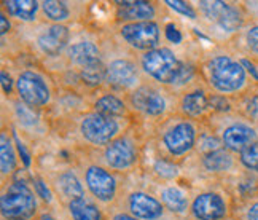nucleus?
Instances as JSON below:
<instances>
[{
  "instance_id": "obj_36",
  "label": "nucleus",
  "mask_w": 258,
  "mask_h": 220,
  "mask_svg": "<svg viewBox=\"0 0 258 220\" xmlns=\"http://www.w3.org/2000/svg\"><path fill=\"white\" fill-rule=\"evenodd\" d=\"M166 5L169 7L171 10H174L175 13L178 15H182V16H186V18H190V19H198L200 16H198V10L190 5V4H186V2H182V0H167Z\"/></svg>"
},
{
  "instance_id": "obj_2",
  "label": "nucleus",
  "mask_w": 258,
  "mask_h": 220,
  "mask_svg": "<svg viewBox=\"0 0 258 220\" xmlns=\"http://www.w3.org/2000/svg\"><path fill=\"white\" fill-rule=\"evenodd\" d=\"M200 134V125L178 114L163 120L156 129V144L161 158L174 163L183 159L196 150Z\"/></svg>"
},
{
  "instance_id": "obj_22",
  "label": "nucleus",
  "mask_w": 258,
  "mask_h": 220,
  "mask_svg": "<svg viewBox=\"0 0 258 220\" xmlns=\"http://www.w3.org/2000/svg\"><path fill=\"white\" fill-rule=\"evenodd\" d=\"M158 196H160V201L163 203L167 212H171L174 215L190 214L191 199L183 188L177 185H164L160 188Z\"/></svg>"
},
{
  "instance_id": "obj_33",
  "label": "nucleus",
  "mask_w": 258,
  "mask_h": 220,
  "mask_svg": "<svg viewBox=\"0 0 258 220\" xmlns=\"http://www.w3.org/2000/svg\"><path fill=\"white\" fill-rule=\"evenodd\" d=\"M13 105H15V117H16L19 125L24 126V128H31V126L38 125V118L34 114V108L27 107L21 101H15Z\"/></svg>"
},
{
  "instance_id": "obj_21",
  "label": "nucleus",
  "mask_w": 258,
  "mask_h": 220,
  "mask_svg": "<svg viewBox=\"0 0 258 220\" xmlns=\"http://www.w3.org/2000/svg\"><path fill=\"white\" fill-rule=\"evenodd\" d=\"M200 164L204 173L211 176H225L234 171V168L239 164V159L226 148H218L215 152L200 155Z\"/></svg>"
},
{
  "instance_id": "obj_12",
  "label": "nucleus",
  "mask_w": 258,
  "mask_h": 220,
  "mask_svg": "<svg viewBox=\"0 0 258 220\" xmlns=\"http://www.w3.org/2000/svg\"><path fill=\"white\" fill-rule=\"evenodd\" d=\"M144 82V74L139 61L133 58H115L107 63V80L105 86L110 88L115 94H127Z\"/></svg>"
},
{
  "instance_id": "obj_8",
  "label": "nucleus",
  "mask_w": 258,
  "mask_h": 220,
  "mask_svg": "<svg viewBox=\"0 0 258 220\" xmlns=\"http://www.w3.org/2000/svg\"><path fill=\"white\" fill-rule=\"evenodd\" d=\"M142 142L137 134L126 131L113 142L102 148L101 164L113 173H127L134 169L141 159Z\"/></svg>"
},
{
  "instance_id": "obj_1",
  "label": "nucleus",
  "mask_w": 258,
  "mask_h": 220,
  "mask_svg": "<svg viewBox=\"0 0 258 220\" xmlns=\"http://www.w3.org/2000/svg\"><path fill=\"white\" fill-rule=\"evenodd\" d=\"M201 75L215 94L225 97L244 96L252 88L250 77L241 59L226 53H218L207 59L203 64Z\"/></svg>"
},
{
  "instance_id": "obj_11",
  "label": "nucleus",
  "mask_w": 258,
  "mask_h": 220,
  "mask_svg": "<svg viewBox=\"0 0 258 220\" xmlns=\"http://www.w3.org/2000/svg\"><path fill=\"white\" fill-rule=\"evenodd\" d=\"M196 10L211 26H215L226 35L239 34L245 27V13L237 4L220 2V0L200 2Z\"/></svg>"
},
{
  "instance_id": "obj_28",
  "label": "nucleus",
  "mask_w": 258,
  "mask_h": 220,
  "mask_svg": "<svg viewBox=\"0 0 258 220\" xmlns=\"http://www.w3.org/2000/svg\"><path fill=\"white\" fill-rule=\"evenodd\" d=\"M78 78H80V82L88 88L102 86L105 85V80H107V64L102 61V63L83 67L78 71Z\"/></svg>"
},
{
  "instance_id": "obj_17",
  "label": "nucleus",
  "mask_w": 258,
  "mask_h": 220,
  "mask_svg": "<svg viewBox=\"0 0 258 220\" xmlns=\"http://www.w3.org/2000/svg\"><path fill=\"white\" fill-rule=\"evenodd\" d=\"M69 45H71V29L66 24H48L35 38L37 49L46 58L66 54Z\"/></svg>"
},
{
  "instance_id": "obj_18",
  "label": "nucleus",
  "mask_w": 258,
  "mask_h": 220,
  "mask_svg": "<svg viewBox=\"0 0 258 220\" xmlns=\"http://www.w3.org/2000/svg\"><path fill=\"white\" fill-rule=\"evenodd\" d=\"M115 18L118 23H144L156 21L158 7L153 2L145 0H126V2H115Z\"/></svg>"
},
{
  "instance_id": "obj_19",
  "label": "nucleus",
  "mask_w": 258,
  "mask_h": 220,
  "mask_svg": "<svg viewBox=\"0 0 258 220\" xmlns=\"http://www.w3.org/2000/svg\"><path fill=\"white\" fill-rule=\"evenodd\" d=\"M64 56L67 59V63L72 67H75L77 71L104 61V53L101 45L96 43L94 40H88V38L71 43Z\"/></svg>"
},
{
  "instance_id": "obj_32",
  "label": "nucleus",
  "mask_w": 258,
  "mask_h": 220,
  "mask_svg": "<svg viewBox=\"0 0 258 220\" xmlns=\"http://www.w3.org/2000/svg\"><path fill=\"white\" fill-rule=\"evenodd\" d=\"M237 159H239V166H242L244 169L253 174H258V142L244 148L237 155Z\"/></svg>"
},
{
  "instance_id": "obj_13",
  "label": "nucleus",
  "mask_w": 258,
  "mask_h": 220,
  "mask_svg": "<svg viewBox=\"0 0 258 220\" xmlns=\"http://www.w3.org/2000/svg\"><path fill=\"white\" fill-rule=\"evenodd\" d=\"M118 35L133 51L142 54L161 46L163 27L158 21L126 23L118 27Z\"/></svg>"
},
{
  "instance_id": "obj_4",
  "label": "nucleus",
  "mask_w": 258,
  "mask_h": 220,
  "mask_svg": "<svg viewBox=\"0 0 258 220\" xmlns=\"http://www.w3.org/2000/svg\"><path fill=\"white\" fill-rule=\"evenodd\" d=\"M38 195L24 181H13L4 185L0 196L2 220H34L38 215Z\"/></svg>"
},
{
  "instance_id": "obj_34",
  "label": "nucleus",
  "mask_w": 258,
  "mask_h": 220,
  "mask_svg": "<svg viewBox=\"0 0 258 220\" xmlns=\"http://www.w3.org/2000/svg\"><path fill=\"white\" fill-rule=\"evenodd\" d=\"M237 220H258V195L242 198L237 209Z\"/></svg>"
},
{
  "instance_id": "obj_9",
  "label": "nucleus",
  "mask_w": 258,
  "mask_h": 220,
  "mask_svg": "<svg viewBox=\"0 0 258 220\" xmlns=\"http://www.w3.org/2000/svg\"><path fill=\"white\" fill-rule=\"evenodd\" d=\"M15 93L18 101L34 110L48 107L53 102V85L49 78L37 69H24L18 74Z\"/></svg>"
},
{
  "instance_id": "obj_7",
  "label": "nucleus",
  "mask_w": 258,
  "mask_h": 220,
  "mask_svg": "<svg viewBox=\"0 0 258 220\" xmlns=\"http://www.w3.org/2000/svg\"><path fill=\"white\" fill-rule=\"evenodd\" d=\"M124 129L121 118L105 117L94 110L83 114L78 120V134L82 141L96 148L107 147L116 137H120Z\"/></svg>"
},
{
  "instance_id": "obj_3",
  "label": "nucleus",
  "mask_w": 258,
  "mask_h": 220,
  "mask_svg": "<svg viewBox=\"0 0 258 220\" xmlns=\"http://www.w3.org/2000/svg\"><path fill=\"white\" fill-rule=\"evenodd\" d=\"M126 104L131 110L144 120H163L177 114L178 94L171 88L158 85L152 80H144L136 89L124 96Z\"/></svg>"
},
{
  "instance_id": "obj_38",
  "label": "nucleus",
  "mask_w": 258,
  "mask_h": 220,
  "mask_svg": "<svg viewBox=\"0 0 258 220\" xmlns=\"http://www.w3.org/2000/svg\"><path fill=\"white\" fill-rule=\"evenodd\" d=\"M15 85H16V80L12 78V75L7 72V69H2V86H4V93L7 96H10L15 91Z\"/></svg>"
},
{
  "instance_id": "obj_16",
  "label": "nucleus",
  "mask_w": 258,
  "mask_h": 220,
  "mask_svg": "<svg viewBox=\"0 0 258 220\" xmlns=\"http://www.w3.org/2000/svg\"><path fill=\"white\" fill-rule=\"evenodd\" d=\"M139 220H161L166 215V207L160 198L145 192V190H133L126 196V209Z\"/></svg>"
},
{
  "instance_id": "obj_40",
  "label": "nucleus",
  "mask_w": 258,
  "mask_h": 220,
  "mask_svg": "<svg viewBox=\"0 0 258 220\" xmlns=\"http://www.w3.org/2000/svg\"><path fill=\"white\" fill-rule=\"evenodd\" d=\"M0 23H2V38L5 40L7 34L12 31V21H10V16L2 10V15H0Z\"/></svg>"
},
{
  "instance_id": "obj_35",
  "label": "nucleus",
  "mask_w": 258,
  "mask_h": 220,
  "mask_svg": "<svg viewBox=\"0 0 258 220\" xmlns=\"http://www.w3.org/2000/svg\"><path fill=\"white\" fill-rule=\"evenodd\" d=\"M242 117L252 122L258 128V91H252L250 94H244L242 101Z\"/></svg>"
},
{
  "instance_id": "obj_31",
  "label": "nucleus",
  "mask_w": 258,
  "mask_h": 220,
  "mask_svg": "<svg viewBox=\"0 0 258 220\" xmlns=\"http://www.w3.org/2000/svg\"><path fill=\"white\" fill-rule=\"evenodd\" d=\"M218 148H223V144L220 141L214 131H204L200 134V139H198V144H196V152L200 155H206V153H211L215 152Z\"/></svg>"
},
{
  "instance_id": "obj_41",
  "label": "nucleus",
  "mask_w": 258,
  "mask_h": 220,
  "mask_svg": "<svg viewBox=\"0 0 258 220\" xmlns=\"http://www.w3.org/2000/svg\"><path fill=\"white\" fill-rule=\"evenodd\" d=\"M110 220H139V218L134 217L133 214H129L127 211H116L112 214Z\"/></svg>"
},
{
  "instance_id": "obj_37",
  "label": "nucleus",
  "mask_w": 258,
  "mask_h": 220,
  "mask_svg": "<svg viewBox=\"0 0 258 220\" xmlns=\"http://www.w3.org/2000/svg\"><path fill=\"white\" fill-rule=\"evenodd\" d=\"M164 37L169 40L171 43H180L182 42V34L174 24H167L164 27Z\"/></svg>"
},
{
  "instance_id": "obj_25",
  "label": "nucleus",
  "mask_w": 258,
  "mask_h": 220,
  "mask_svg": "<svg viewBox=\"0 0 258 220\" xmlns=\"http://www.w3.org/2000/svg\"><path fill=\"white\" fill-rule=\"evenodd\" d=\"M67 211L72 220H104L102 209L91 196L77 198L67 203Z\"/></svg>"
},
{
  "instance_id": "obj_30",
  "label": "nucleus",
  "mask_w": 258,
  "mask_h": 220,
  "mask_svg": "<svg viewBox=\"0 0 258 220\" xmlns=\"http://www.w3.org/2000/svg\"><path fill=\"white\" fill-rule=\"evenodd\" d=\"M239 38L242 40V46L247 53L258 56V23L247 24L241 31Z\"/></svg>"
},
{
  "instance_id": "obj_26",
  "label": "nucleus",
  "mask_w": 258,
  "mask_h": 220,
  "mask_svg": "<svg viewBox=\"0 0 258 220\" xmlns=\"http://www.w3.org/2000/svg\"><path fill=\"white\" fill-rule=\"evenodd\" d=\"M18 153L15 148L13 137L7 133V129H4L0 134V169H2V179L5 182V179L13 176L18 169Z\"/></svg>"
},
{
  "instance_id": "obj_15",
  "label": "nucleus",
  "mask_w": 258,
  "mask_h": 220,
  "mask_svg": "<svg viewBox=\"0 0 258 220\" xmlns=\"http://www.w3.org/2000/svg\"><path fill=\"white\" fill-rule=\"evenodd\" d=\"M177 114L188 120L200 123L212 115L211 107V93L204 86H193L186 91L178 94Z\"/></svg>"
},
{
  "instance_id": "obj_5",
  "label": "nucleus",
  "mask_w": 258,
  "mask_h": 220,
  "mask_svg": "<svg viewBox=\"0 0 258 220\" xmlns=\"http://www.w3.org/2000/svg\"><path fill=\"white\" fill-rule=\"evenodd\" d=\"M137 61L145 78L166 88H171L174 85L182 67V61L178 59L175 51L166 45L142 53Z\"/></svg>"
},
{
  "instance_id": "obj_20",
  "label": "nucleus",
  "mask_w": 258,
  "mask_h": 220,
  "mask_svg": "<svg viewBox=\"0 0 258 220\" xmlns=\"http://www.w3.org/2000/svg\"><path fill=\"white\" fill-rule=\"evenodd\" d=\"M51 188H53V192L57 196H61V199H64L66 203H71L77 198L86 196L85 184L74 169H66V171L59 173L54 177Z\"/></svg>"
},
{
  "instance_id": "obj_42",
  "label": "nucleus",
  "mask_w": 258,
  "mask_h": 220,
  "mask_svg": "<svg viewBox=\"0 0 258 220\" xmlns=\"http://www.w3.org/2000/svg\"><path fill=\"white\" fill-rule=\"evenodd\" d=\"M34 220H56V217H53L49 212H42V214H38Z\"/></svg>"
},
{
  "instance_id": "obj_10",
  "label": "nucleus",
  "mask_w": 258,
  "mask_h": 220,
  "mask_svg": "<svg viewBox=\"0 0 258 220\" xmlns=\"http://www.w3.org/2000/svg\"><path fill=\"white\" fill-rule=\"evenodd\" d=\"M83 184L86 193L97 204L113 206L120 196V182L116 174L101 163H91L83 168Z\"/></svg>"
},
{
  "instance_id": "obj_27",
  "label": "nucleus",
  "mask_w": 258,
  "mask_h": 220,
  "mask_svg": "<svg viewBox=\"0 0 258 220\" xmlns=\"http://www.w3.org/2000/svg\"><path fill=\"white\" fill-rule=\"evenodd\" d=\"M42 16L49 21V24H66L74 16V4L57 2V0H45L40 2Z\"/></svg>"
},
{
  "instance_id": "obj_29",
  "label": "nucleus",
  "mask_w": 258,
  "mask_h": 220,
  "mask_svg": "<svg viewBox=\"0 0 258 220\" xmlns=\"http://www.w3.org/2000/svg\"><path fill=\"white\" fill-rule=\"evenodd\" d=\"M152 173L158 179H161V181H174V179H177L178 174H180L178 164L174 161H169V159H166V158L155 159L152 166Z\"/></svg>"
},
{
  "instance_id": "obj_23",
  "label": "nucleus",
  "mask_w": 258,
  "mask_h": 220,
  "mask_svg": "<svg viewBox=\"0 0 258 220\" xmlns=\"http://www.w3.org/2000/svg\"><path fill=\"white\" fill-rule=\"evenodd\" d=\"M91 110H94V112L101 114V115H105V117L121 118V120H126L129 115H131V110H129V107L126 104V99L112 93V91L99 96L93 102Z\"/></svg>"
},
{
  "instance_id": "obj_24",
  "label": "nucleus",
  "mask_w": 258,
  "mask_h": 220,
  "mask_svg": "<svg viewBox=\"0 0 258 220\" xmlns=\"http://www.w3.org/2000/svg\"><path fill=\"white\" fill-rule=\"evenodd\" d=\"M2 10L19 23L32 24L42 13V5L35 0H10L2 4Z\"/></svg>"
},
{
  "instance_id": "obj_14",
  "label": "nucleus",
  "mask_w": 258,
  "mask_h": 220,
  "mask_svg": "<svg viewBox=\"0 0 258 220\" xmlns=\"http://www.w3.org/2000/svg\"><path fill=\"white\" fill-rule=\"evenodd\" d=\"M231 215V204L228 196L217 190L200 192L190 206L191 220H228Z\"/></svg>"
},
{
  "instance_id": "obj_39",
  "label": "nucleus",
  "mask_w": 258,
  "mask_h": 220,
  "mask_svg": "<svg viewBox=\"0 0 258 220\" xmlns=\"http://www.w3.org/2000/svg\"><path fill=\"white\" fill-rule=\"evenodd\" d=\"M34 188L38 196H42L46 201H51V193H49V188L46 187V184L42 181V179H34Z\"/></svg>"
},
{
  "instance_id": "obj_6",
  "label": "nucleus",
  "mask_w": 258,
  "mask_h": 220,
  "mask_svg": "<svg viewBox=\"0 0 258 220\" xmlns=\"http://www.w3.org/2000/svg\"><path fill=\"white\" fill-rule=\"evenodd\" d=\"M212 117L218 120L214 133L220 137L223 148L230 150L231 153L239 155L244 148L258 142V128L245 117H236L231 114H215Z\"/></svg>"
}]
</instances>
